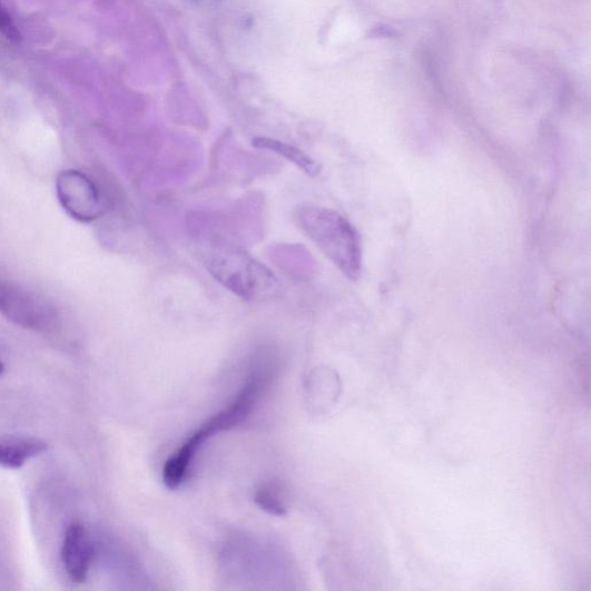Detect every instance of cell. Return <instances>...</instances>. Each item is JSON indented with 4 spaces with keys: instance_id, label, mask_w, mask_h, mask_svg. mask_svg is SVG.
Masks as SVG:
<instances>
[{
    "instance_id": "cell-2",
    "label": "cell",
    "mask_w": 591,
    "mask_h": 591,
    "mask_svg": "<svg viewBox=\"0 0 591 591\" xmlns=\"http://www.w3.org/2000/svg\"><path fill=\"white\" fill-rule=\"evenodd\" d=\"M203 255L205 266L216 282L245 301L265 299L279 289L272 270L238 247L214 242Z\"/></svg>"
},
{
    "instance_id": "cell-11",
    "label": "cell",
    "mask_w": 591,
    "mask_h": 591,
    "mask_svg": "<svg viewBox=\"0 0 591 591\" xmlns=\"http://www.w3.org/2000/svg\"><path fill=\"white\" fill-rule=\"evenodd\" d=\"M4 372H6V365L2 361H0V376H2Z\"/></svg>"
},
{
    "instance_id": "cell-8",
    "label": "cell",
    "mask_w": 591,
    "mask_h": 591,
    "mask_svg": "<svg viewBox=\"0 0 591 591\" xmlns=\"http://www.w3.org/2000/svg\"><path fill=\"white\" fill-rule=\"evenodd\" d=\"M253 145L258 149L269 150L279 155V157L294 164L311 177H316L322 173V167L316 160L290 144L277 139L257 137L253 140Z\"/></svg>"
},
{
    "instance_id": "cell-7",
    "label": "cell",
    "mask_w": 591,
    "mask_h": 591,
    "mask_svg": "<svg viewBox=\"0 0 591 591\" xmlns=\"http://www.w3.org/2000/svg\"><path fill=\"white\" fill-rule=\"evenodd\" d=\"M49 449L48 443L37 437L0 439V466L17 471Z\"/></svg>"
},
{
    "instance_id": "cell-6",
    "label": "cell",
    "mask_w": 591,
    "mask_h": 591,
    "mask_svg": "<svg viewBox=\"0 0 591 591\" xmlns=\"http://www.w3.org/2000/svg\"><path fill=\"white\" fill-rule=\"evenodd\" d=\"M95 553L96 548L87 528L81 522L71 523L61 546V560L73 583L82 584L87 581Z\"/></svg>"
},
{
    "instance_id": "cell-5",
    "label": "cell",
    "mask_w": 591,
    "mask_h": 591,
    "mask_svg": "<svg viewBox=\"0 0 591 591\" xmlns=\"http://www.w3.org/2000/svg\"><path fill=\"white\" fill-rule=\"evenodd\" d=\"M56 189L60 205L80 223L96 221L106 211V203L97 184L79 170L60 173Z\"/></svg>"
},
{
    "instance_id": "cell-3",
    "label": "cell",
    "mask_w": 591,
    "mask_h": 591,
    "mask_svg": "<svg viewBox=\"0 0 591 591\" xmlns=\"http://www.w3.org/2000/svg\"><path fill=\"white\" fill-rule=\"evenodd\" d=\"M265 382V376L255 373L228 408L210 417L167 460L164 466V482L168 487L176 489L183 483L195 455L208 439L237 426L252 414Z\"/></svg>"
},
{
    "instance_id": "cell-10",
    "label": "cell",
    "mask_w": 591,
    "mask_h": 591,
    "mask_svg": "<svg viewBox=\"0 0 591 591\" xmlns=\"http://www.w3.org/2000/svg\"><path fill=\"white\" fill-rule=\"evenodd\" d=\"M0 33L13 42L20 40V33L2 2H0Z\"/></svg>"
},
{
    "instance_id": "cell-1",
    "label": "cell",
    "mask_w": 591,
    "mask_h": 591,
    "mask_svg": "<svg viewBox=\"0 0 591 591\" xmlns=\"http://www.w3.org/2000/svg\"><path fill=\"white\" fill-rule=\"evenodd\" d=\"M297 219L307 237L352 282H357L363 270L361 236L355 226L338 211L304 205Z\"/></svg>"
},
{
    "instance_id": "cell-9",
    "label": "cell",
    "mask_w": 591,
    "mask_h": 591,
    "mask_svg": "<svg viewBox=\"0 0 591 591\" xmlns=\"http://www.w3.org/2000/svg\"><path fill=\"white\" fill-rule=\"evenodd\" d=\"M255 502L262 510L272 515L284 516L287 514L286 506L268 489L258 490L255 495Z\"/></svg>"
},
{
    "instance_id": "cell-4",
    "label": "cell",
    "mask_w": 591,
    "mask_h": 591,
    "mask_svg": "<svg viewBox=\"0 0 591 591\" xmlns=\"http://www.w3.org/2000/svg\"><path fill=\"white\" fill-rule=\"evenodd\" d=\"M0 315L17 326L37 333L57 329V309L41 296L29 292L0 273Z\"/></svg>"
}]
</instances>
